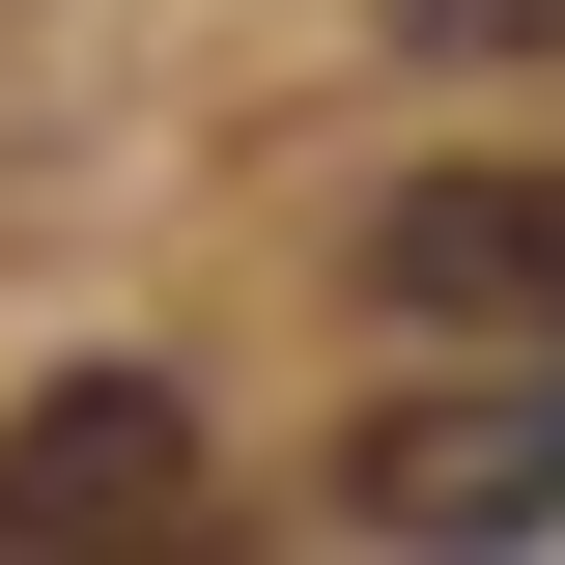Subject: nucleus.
<instances>
[{
    "mask_svg": "<svg viewBox=\"0 0 565 565\" xmlns=\"http://www.w3.org/2000/svg\"><path fill=\"white\" fill-rule=\"evenodd\" d=\"M340 509H367V537H565V340L481 367V396H396L340 452Z\"/></svg>",
    "mask_w": 565,
    "mask_h": 565,
    "instance_id": "obj_1",
    "label": "nucleus"
},
{
    "mask_svg": "<svg viewBox=\"0 0 565 565\" xmlns=\"http://www.w3.org/2000/svg\"><path fill=\"white\" fill-rule=\"evenodd\" d=\"M367 311H424V340H565V170H396V199H367Z\"/></svg>",
    "mask_w": 565,
    "mask_h": 565,
    "instance_id": "obj_2",
    "label": "nucleus"
},
{
    "mask_svg": "<svg viewBox=\"0 0 565 565\" xmlns=\"http://www.w3.org/2000/svg\"><path fill=\"white\" fill-rule=\"evenodd\" d=\"M199 509V424L141 396V367H57V396L0 424V537H170Z\"/></svg>",
    "mask_w": 565,
    "mask_h": 565,
    "instance_id": "obj_3",
    "label": "nucleus"
},
{
    "mask_svg": "<svg viewBox=\"0 0 565 565\" xmlns=\"http://www.w3.org/2000/svg\"><path fill=\"white\" fill-rule=\"evenodd\" d=\"M424 57H565V0H396Z\"/></svg>",
    "mask_w": 565,
    "mask_h": 565,
    "instance_id": "obj_4",
    "label": "nucleus"
}]
</instances>
